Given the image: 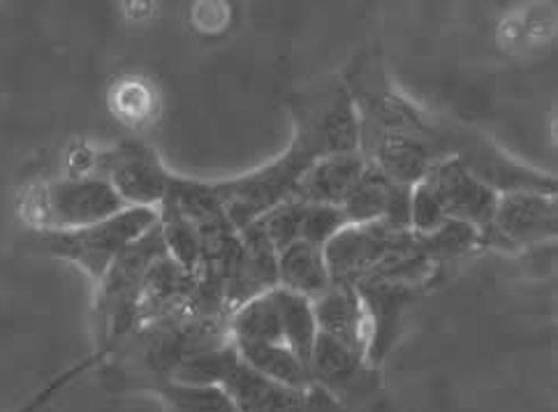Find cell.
I'll return each mask as SVG.
<instances>
[{"label":"cell","mask_w":558,"mask_h":412,"mask_svg":"<svg viewBox=\"0 0 558 412\" xmlns=\"http://www.w3.org/2000/svg\"><path fill=\"white\" fill-rule=\"evenodd\" d=\"M195 294V274L179 267L170 255L158 257L148 269L140 299V327L191 313Z\"/></svg>","instance_id":"12"},{"label":"cell","mask_w":558,"mask_h":412,"mask_svg":"<svg viewBox=\"0 0 558 412\" xmlns=\"http://www.w3.org/2000/svg\"><path fill=\"white\" fill-rule=\"evenodd\" d=\"M179 385H216L239 412H308L313 391L276 385L255 373L230 343L183 360L170 380Z\"/></svg>","instance_id":"2"},{"label":"cell","mask_w":558,"mask_h":412,"mask_svg":"<svg viewBox=\"0 0 558 412\" xmlns=\"http://www.w3.org/2000/svg\"><path fill=\"white\" fill-rule=\"evenodd\" d=\"M331 286L325 249L294 241L278 253V288L315 302Z\"/></svg>","instance_id":"15"},{"label":"cell","mask_w":558,"mask_h":412,"mask_svg":"<svg viewBox=\"0 0 558 412\" xmlns=\"http://www.w3.org/2000/svg\"><path fill=\"white\" fill-rule=\"evenodd\" d=\"M128 209L109 181L96 174L61 177L40 185L31 197L28 216L35 232H65L102 222Z\"/></svg>","instance_id":"5"},{"label":"cell","mask_w":558,"mask_h":412,"mask_svg":"<svg viewBox=\"0 0 558 412\" xmlns=\"http://www.w3.org/2000/svg\"><path fill=\"white\" fill-rule=\"evenodd\" d=\"M368 162L360 152L327 156L315 162L304 174L294 191V197L308 204L337 206L341 209L343 202L355 191V185L364 177Z\"/></svg>","instance_id":"13"},{"label":"cell","mask_w":558,"mask_h":412,"mask_svg":"<svg viewBox=\"0 0 558 412\" xmlns=\"http://www.w3.org/2000/svg\"><path fill=\"white\" fill-rule=\"evenodd\" d=\"M311 383L315 389L327 391L329 397L343 399L355 387L366 371H371L364 354L345 348L343 343L318 334V341L311 358Z\"/></svg>","instance_id":"14"},{"label":"cell","mask_w":558,"mask_h":412,"mask_svg":"<svg viewBox=\"0 0 558 412\" xmlns=\"http://www.w3.org/2000/svg\"><path fill=\"white\" fill-rule=\"evenodd\" d=\"M454 158L498 197L508 193H556L554 174L514 158L504 146L466 123L461 125Z\"/></svg>","instance_id":"7"},{"label":"cell","mask_w":558,"mask_h":412,"mask_svg":"<svg viewBox=\"0 0 558 412\" xmlns=\"http://www.w3.org/2000/svg\"><path fill=\"white\" fill-rule=\"evenodd\" d=\"M313 313L318 334L329 336L366 358L371 329L362 294L355 286L331 280V286L313 302Z\"/></svg>","instance_id":"11"},{"label":"cell","mask_w":558,"mask_h":412,"mask_svg":"<svg viewBox=\"0 0 558 412\" xmlns=\"http://www.w3.org/2000/svg\"><path fill=\"white\" fill-rule=\"evenodd\" d=\"M556 230V193H508L498 197L492 222L480 234V251H531L554 241Z\"/></svg>","instance_id":"8"},{"label":"cell","mask_w":558,"mask_h":412,"mask_svg":"<svg viewBox=\"0 0 558 412\" xmlns=\"http://www.w3.org/2000/svg\"><path fill=\"white\" fill-rule=\"evenodd\" d=\"M357 117L341 77H327L296 93L292 100V137L274 160L232 179L211 181L236 230L263 218L294 197L311 167L337 154L357 152Z\"/></svg>","instance_id":"1"},{"label":"cell","mask_w":558,"mask_h":412,"mask_svg":"<svg viewBox=\"0 0 558 412\" xmlns=\"http://www.w3.org/2000/svg\"><path fill=\"white\" fill-rule=\"evenodd\" d=\"M117 111L128 119L125 123H137V121H146L151 117V111L156 107V98L151 88L142 82H125L123 86L117 88V102H114Z\"/></svg>","instance_id":"19"},{"label":"cell","mask_w":558,"mask_h":412,"mask_svg":"<svg viewBox=\"0 0 558 412\" xmlns=\"http://www.w3.org/2000/svg\"><path fill=\"white\" fill-rule=\"evenodd\" d=\"M415 185L434 202L445 222L469 225L477 234L492 222L498 195L463 170L457 158L438 160Z\"/></svg>","instance_id":"9"},{"label":"cell","mask_w":558,"mask_h":412,"mask_svg":"<svg viewBox=\"0 0 558 412\" xmlns=\"http://www.w3.org/2000/svg\"><path fill=\"white\" fill-rule=\"evenodd\" d=\"M241 251L226 286V308L232 315L251 299L278 288V253L257 222L239 230Z\"/></svg>","instance_id":"10"},{"label":"cell","mask_w":558,"mask_h":412,"mask_svg":"<svg viewBox=\"0 0 558 412\" xmlns=\"http://www.w3.org/2000/svg\"><path fill=\"white\" fill-rule=\"evenodd\" d=\"M165 253V241L156 222L151 230L130 243L98 283L96 311L109 346H123L140 327L144 278L154 262Z\"/></svg>","instance_id":"4"},{"label":"cell","mask_w":558,"mask_h":412,"mask_svg":"<svg viewBox=\"0 0 558 412\" xmlns=\"http://www.w3.org/2000/svg\"><path fill=\"white\" fill-rule=\"evenodd\" d=\"M158 222L156 209H135L128 206L121 214L111 216L102 222L88 225L80 230L65 232H35V249L51 257H61L77 265L93 283H100L114 259L148 232Z\"/></svg>","instance_id":"3"},{"label":"cell","mask_w":558,"mask_h":412,"mask_svg":"<svg viewBox=\"0 0 558 412\" xmlns=\"http://www.w3.org/2000/svg\"><path fill=\"white\" fill-rule=\"evenodd\" d=\"M255 373L265 376L267 380L283 385L300 391H315L311 383V373L304 362L286 343H267V346H251V343H232Z\"/></svg>","instance_id":"16"},{"label":"cell","mask_w":558,"mask_h":412,"mask_svg":"<svg viewBox=\"0 0 558 412\" xmlns=\"http://www.w3.org/2000/svg\"><path fill=\"white\" fill-rule=\"evenodd\" d=\"M195 26L204 33H220L230 24V8L226 3H202L193 12Z\"/></svg>","instance_id":"20"},{"label":"cell","mask_w":558,"mask_h":412,"mask_svg":"<svg viewBox=\"0 0 558 412\" xmlns=\"http://www.w3.org/2000/svg\"><path fill=\"white\" fill-rule=\"evenodd\" d=\"M93 174L107 179L125 206L156 211L174 177L156 148L137 140H125L93 154Z\"/></svg>","instance_id":"6"},{"label":"cell","mask_w":558,"mask_h":412,"mask_svg":"<svg viewBox=\"0 0 558 412\" xmlns=\"http://www.w3.org/2000/svg\"><path fill=\"white\" fill-rule=\"evenodd\" d=\"M274 294H276L278 313H281L283 341L308 368L315 341H318V323H315L313 302H311V299L292 294V292L281 290V288H276Z\"/></svg>","instance_id":"17"},{"label":"cell","mask_w":558,"mask_h":412,"mask_svg":"<svg viewBox=\"0 0 558 412\" xmlns=\"http://www.w3.org/2000/svg\"><path fill=\"white\" fill-rule=\"evenodd\" d=\"M156 389L172 412H239L226 391L216 385L158 383Z\"/></svg>","instance_id":"18"}]
</instances>
